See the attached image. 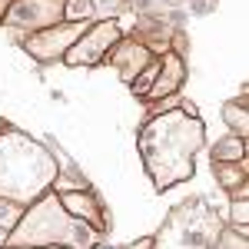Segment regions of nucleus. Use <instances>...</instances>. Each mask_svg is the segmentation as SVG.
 Masks as SVG:
<instances>
[{"instance_id":"0eeeda50","label":"nucleus","mask_w":249,"mask_h":249,"mask_svg":"<svg viewBox=\"0 0 249 249\" xmlns=\"http://www.w3.org/2000/svg\"><path fill=\"white\" fill-rule=\"evenodd\" d=\"M183 80H186V67H183V60L176 57V53H166V57L160 60V70H156L153 83H150V90H146V100H160V96H173L179 87H183Z\"/></svg>"},{"instance_id":"dca6fc26","label":"nucleus","mask_w":249,"mask_h":249,"mask_svg":"<svg viewBox=\"0 0 249 249\" xmlns=\"http://www.w3.org/2000/svg\"><path fill=\"white\" fill-rule=\"evenodd\" d=\"M150 246H153V239H143V243H136L133 249H150Z\"/></svg>"},{"instance_id":"20e7f679","label":"nucleus","mask_w":249,"mask_h":249,"mask_svg":"<svg viewBox=\"0 0 249 249\" xmlns=\"http://www.w3.org/2000/svg\"><path fill=\"white\" fill-rule=\"evenodd\" d=\"M120 40V23L116 20H100L93 27H87L70 47H67V63L70 67H93L113 50V43Z\"/></svg>"},{"instance_id":"f8f14e48","label":"nucleus","mask_w":249,"mask_h":249,"mask_svg":"<svg viewBox=\"0 0 249 249\" xmlns=\"http://www.w3.org/2000/svg\"><path fill=\"white\" fill-rule=\"evenodd\" d=\"M226 123L236 126L239 136L246 140V133H249V123H246V93H243V100H239V107H236V103H226Z\"/></svg>"},{"instance_id":"9b49d317","label":"nucleus","mask_w":249,"mask_h":249,"mask_svg":"<svg viewBox=\"0 0 249 249\" xmlns=\"http://www.w3.org/2000/svg\"><path fill=\"white\" fill-rule=\"evenodd\" d=\"M20 216H23V206L14 203V199H7V196H0V230L10 232L14 226H17Z\"/></svg>"},{"instance_id":"4468645a","label":"nucleus","mask_w":249,"mask_h":249,"mask_svg":"<svg viewBox=\"0 0 249 249\" xmlns=\"http://www.w3.org/2000/svg\"><path fill=\"white\" fill-rule=\"evenodd\" d=\"M230 166H232V163L223 160V163L216 166V173H219V179H223V186H226V190H236V179H246V160L239 163V170H236V173H232Z\"/></svg>"},{"instance_id":"6e6552de","label":"nucleus","mask_w":249,"mask_h":249,"mask_svg":"<svg viewBox=\"0 0 249 249\" xmlns=\"http://www.w3.org/2000/svg\"><path fill=\"white\" fill-rule=\"evenodd\" d=\"M63 210L67 213H73L77 219H83L90 230H107V219H103V213H100V203H96V196L90 190H83V193H63Z\"/></svg>"},{"instance_id":"ddd939ff","label":"nucleus","mask_w":249,"mask_h":249,"mask_svg":"<svg viewBox=\"0 0 249 249\" xmlns=\"http://www.w3.org/2000/svg\"><path fill=\"white\" fill-rule=\"evenodd\" d=\"M93 10V0H63V20H90Z\"/></svg>"},{"instance_id":"2eb2a0df","label":"nucleus","mask_w":249,"mask_h":249,"mask_svg":"<svg viewBox=\"0 0 249 249\" xmlns=\"http://www.w3.org/2000/svg\"><path fill=\"white\" fill-rule=\"evenodd\" d=\"M232 223L239 226V232H246V199H239V203L232 206Z\"/></svg>"},{"instance_id":"7ed1b4c3","label":"nucleus","mask_w":249,"mask_h":249,"mask_svg":"<svg viewBox=\"0 0 249 249\" xmlns=\"http://www.w3.org/2000/svg\"><path fill=\"white\" fill-rule=\"evenodd\" d=\"M53 173L57 166L40 143L20 133L0 136V196L27 206L53 183Z\"/></svg>"},{"instance_id":"9d476101","label":"nucleus","mask_w":249,"mask_h":249,"mask_svg":"<svg viewBox=\"0 0 249 249\" xmlns=\"http://www.w3.org/2000/svg\"><path fill=\"white\" fill-rule=\"evenodd\" d=\"M213 160L216 163H223V160H246V143H243V136H230L226 143H219V146H213Z\"/></svg>"},{"instance_id":"6ab92c4d","label":"nucleus","mask_w":249,"mask_h":249,"mask_svg":"<svg viewBox=\"0 0 249 249\" xmlns=\"http://www.w3.org/2000/svg\"><path fill=\"white\" fill-rule=\"evenodd\" d=\"M3 130H7V126H3V123H0V133H3Z\"/></svg>"},{"instance_id":"f257e3e1","label":"nucleus","mask_w":249,"mask_h":249,"mask_svg":"<svg viewBox=\"0 0 249 249\" xmlns=\"http://www.w3.org/2000/svg\"><path fill=\"white\" fill-rule=\"evenodd\" d=\"M203 146V123L193 116V107L173 110L150 120L140 133V150L146 160V173L153 176L156 190H170L179 179L193 176V156Z\"/></svg>"},{"instance_id":"39448f33","label":"nucleus","mask_w":249,"mask_h":249,"mask_svg":"<svg viewBox=\"0 0 249 249\" xmlns=\"http://www.w3.org/2000/svg\"><path fill=\"white\" fill-rule=\"evenodd\" d=\"M90 27V20H60V23H50L43 27L37 37L27 40V50L34 53L37 60H53L60 53H67V47Z\"/></svg>"},{"instance_id":"423d86ee","label":"nucleus","mask_w":249,"mask_h":249,"mask_svg":"<svg viewBox=\"0 0 249 249\" xmlns=\"http://www.w3.org/2000/svg\"><path fill=\"white\" fill-rule=\"evenodd\" d=\"M63 20V0H14L3 14V23L23 30H43Z\"/></svg>"},{"instance_id":"f3484780","label":"nucleus","mask_w":249,"mask_h":249,"mask_svg":"<svg viewBox=\"0 0 249 249\" xmlns=\"http://www.w3.org/2000/svg\"><path fill=\"white\" fill-rule=\"evenodd\" d=\"M30 249H67V246H30Z\"/></svg>"},{"instance_id":"f03ea898","label":"nucleus","mask_w":249,"mask_h":249,"mask_svg":"<svg viewBox=\"0 0 249 249\" xmlns=\"http://www.w3.org/2000/svg\"><path fill=\"white\" fill-rule=\"evenodd\" d=\"M93 243H96V230H90L73 213H67L57 196L34 199V206L7 232V246L10 249H30V246L93 249Z\"/></svg>"},{"instance_id":"a211bd4d","label":"nucleus","mask_w":249,"mask_h":249,"mask_svg":"<svg viewBox=\"0 0 249 249\" xmlns=\"http://www.w3.org/2000/svg\"><path fill=\"white\" fill-rule=\"evenodd\" d=\"M0 246H7V232L0 230Z\"/></svg>"},{"instance_id":"1a4fd4ad","label":"nucleus","mask_w":249,"mask_h":249,"mask_svg":"<svg viewBox=\"0 0 249 249\" xmlns=\"http://www.w3.org/2000/svg\"><path fill=\"white\" fill-rule=\"evenodd\" d=\"M113 47H116V50H113V57H110V63L120 70V77H123V80H133L136 73L150 63V50L140 47V43H120V40H116Z\"/></svg>"}]
</instances>
